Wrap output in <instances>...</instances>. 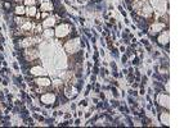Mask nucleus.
I'll return each instance as SVG.
<instances>
[{
  "mask_svg": "<svg viewBox=\"0 0 193 128\" xmlns=\"http://www.w3.org/2000/svg\"><path fill=\"white\" fill-rule=\"evenodd\" d=\"M49 14H48V12H43L41 13V19H45V18H48Z\"/></svg>",
  "mask_w": 193,
  "mask_h": 128,
  "instance_id": "5701e85b",
  "label": "nucleus"
},
{
  "mask_svg": "<svg viewBox=\"0 0 193 128\" xmlns=\"http://www.w3.org/2000/svg\"><path fill=\"white\" fill-rule=\"evenodd\" d=\"M133 9L135 10V13L139 17L145 18V19H148L153 16V8H152V5L149 4L148 0H138V2L133 3Z\"/></svg>",
  "mask_w": 193,
  "mask_h": 128,
  "instance_id": "f257e3e1",
  "label": "nucleus"
},
{
  "mask_svg": "<svg viewBox=\"0 0 193 128\" xmlns=\"http://www.w3.org/2000/svg\"><path fill=\"white\" fill-rule=\"evenodd\" d=\"M49 87H37L36 86V92L37 93H44V92H46V90H48Z\"/></svg>",
  "mask_w": 193,
  "mask_h": 128,
  "instance_id": "4be33fe9",
  "label": "nucleus"
},
{
  "mask_svg": "<svg viewBox=\"0 0 193 128\" xmlns=\"http://www.w3.org/2000/svg\"><path fill=\"white\" fill-rule=\"evenodd\" d=\"M41 38H45V40H50L53 36H54V30L53 28H45V30H43V32H41Z\"/></svg>",
  "mask_w": 193,
  "mask_h": 128,
  "instance_id": "2eb2a0df",
  "label": "nucleus"
},
{
  "mask_svg": "<svg viewBox=\"0 0 193 128\" xmlns=\"http://www.w3.org/2000/svg\"><path fill=\"white\" fill-rule=\"evenodd\" d=\"M27 19H30V18L25 17V16H16V18H14V24H16V27H17V28L22 27L26 22H27Z\"/></svg>",
  "mask_w": 193,
  "mask_h": 128,
  "instance_id": "4468645a",
  "label": "nucleus"
},
{
  "mask_svg": "<svg viewBox=\"0 0 193 128\" xmlns=\"http://www.w3.org/2000/svg\"><path fill=\"white\" fill-rule=\"evenodd\" d=\"M40 101L45 105L54 104L57 101V96L54 92H44V93H41V96H40Z\"/></svg>",
  "mask_w": 193,
  "mask_h": 128,
  "instance_id": "0eeeda50",
  "label": "nucleus"
},
{
  "mask_svg": "<svg viewBox=\"0 0 193 128\" xmlns=\"http://www.w3.org/2000/svg\"><path fill=\"white\" fill-rule=\"evenodd\" d=\"M6 2H9V0H6Z\"/></svg>",
  "mask_w": 193,
  "mask_h": 128,
  "instance_id": "bb28decb",
  "label": "nucleus"
},
{
  "mask_svg": "<svg viewBox=\"0 0 193 128\" xmlns=\"http://www.w3.org/2000/svg\"><path fill=\"white\" fill-rule=\"evenodd\" d=\"M157 40H158V42H160V44H162V45H166V44L169 42V32H168V31H166V32H164L162 35L160 36V37H158Z\"/></svg>",
  "mask_w": 193,
  "mask_h": 128,
  "instance_id": "a211bd4d",
  "label": "nucleus"
},
{
  "mask_svg": "<svg viewBox=\"0 0 193 128\" xmlns=\"http://www.w3.org/2000/svg\"><path fill=\"white\" fill-rule=\"evenodd\" d=\"M37 0H23V5L25 6H32V5H36Z\"/></svg>",
  "mask_w": 193,
  "mask_h": 128,
  "instance_id": "412c9836",
  "label": "nucleus"
},
{
  "mask_svg": "<svg viewBox=\"0 0 193 128\" xmlns=\"http://www.w3.org/2000/svg\"><path fill=\"white\" fill-rule=\"evenodd\" d=\"M75 81H76V78H75V75L72 72H68L67 75H66V77H64V82L63 83H66V85H72V83H75Z\"/></svg>",
  "mask_w": 193,
  "mask_h": 128,
  "instance_id": "dca6fc26",
  "label": "nucleus"
},
{
  "mask_svg": "<svg viewBox=\"0 0 193 128\" xmlns=\"http://www.w3.org/2000/svg\"><path fill=\"white\" fill-rule=\"evenodd\" d=\"M64 49L68 54H76L80 51L81 49V44H80V40L79 38H74V40H70V41L66 42L64 45Z\"/></svg>",
  "mask_w": 193,
  "mask_h": 128,
  "instance_id": "20e7f679",
  "label": "nucleus"
},
{
  "mask_svg": "<svg viewBox=\"0 0 193 128\" xmlns=\"http://www.w3.org/2000/svg\"><path fill=\"white\" fill-rule=\"evenodd\" d=\"M71 31H72V26L66 22H62L54 28V36L58 38H66L70 36Z\"/></svg>",
  "mask_w": 193,
  "mask_h": 128,
  "instance_id": "7ed1b4c3",
  "label": "nucleus"
},
{
  "mask_svg": "<svg viewBox=\"0 0 193 128\" xmlns=\"http://www.w3.org/2000/svg\"><path fill=\"white\" fill-rule=\"evenodd\" d=\"M40 41H41V37H39L36 35L25 36V37H21L18 40V46L22 49H27V48H32V46L40 44Z\"/></svg>",
  "mask_w": 193,
  "mask_h": 128,
  "instance_id": "f03ea898",
  "label": "nucleus"
},
{
  "mask_svg": "<svg viewBox=\"0 0 193 128\" xmlns=\"http://www.w3.org/2000/svg\"><path fill=\"white\" fill-rule=\"evenodd\" d=\"M30 75L34 77H40V76H45V72L43 69V67L35 65V67H31L30 68Z\"/></svg>",
  "mask_w": 193,
  "mask_h": 128,
  "instance_id": "9b49d317",
  "label": "nucleus"
},
{
  "mask_svg": "<svg viewBox=\"0 0 193 128\" xmlns=\"http://www.w3.org/2000/svg\"><path fill=\"white\" fill-rule=\"evenodd\" d=\"M9 6H10V4H9V3H5V8H6V9H8Z\"/></svg>",
  "mask_w": 193,
  "mask_h": 128,
  "instance_id": "393cba45",
  "label": "nucleus"
},
{
  "mask_svg": "<svg viewBox=\"0 0 193 128\" xmlns=\"http://www.w3.org/2000/svg\"><path fill=\"white\" fill-rule=\"evenodd\" d=\"M36 13H37V8H36V5H32V6H26V17L27 18H35L36 16Z\"/></svg>",
  "mask_w": 193,
  "mask_h": 128,
  "instance_id": "ddd939ff",
  "label": "nucleus"
},
{
  "mask_svg": "<svg viewBox=\"0 0 193 128\" xmlns=\"http://www.w3.org/2000/svg\"><path fill=\"white\" fill-rule=\"evenodd\" d=\"M39 50L35 48V46H32V48H27L25 49L23 51V58L26 62H34V60H36L39 58Z\"/></svg>",
  "mask_w": 193,
  "mask_h": 128,
  "instance_id": "39448f33",
  "label": "nucleus"
},
{
  "mask_svg": "<svg viewBox=\"0 0 193 128\" xmlns=\"http://www.w3.org/2000/svg\"><path fill=\"white\" fill-rule=\"evenodd\" d=\"M64 95H66V97H67V99H72V97H75V96L77 95V89H76L75 86L72 87V85H70V86L66 87V90H64Z\"/></svg>",
  "mask_w": 193,
  "mask_h": 128,
  "instance_id": "f8f14e48",
  "label": "nucleus"
},
{
  "mask_svg": "<svg viewBox=\"0 0 193 128\" xmlns=\"http://www.w3.org/2000/svg\"><path fill=\"white\" fill-rule=\"evenodd\" d=\"M14 2H16L17 4H22V3H23V0H14Z\"/></svg>",
  "mask_w": 193,
  "mask_h": 128,
  "instance_id": "b1692460",
  "label": "nucleus"
},
{
  "mask_svg": "<svg viewBox=\"0 0 193 128\" xmlns=\"http://www.w3.org/2000/svg\"><path fill=\"white\" fill-rule=\"evenodd\" d=\"M166 28V23L162 21H155L152 22L149 26V33L151 35H157V33H161Z\"/></svg>",
  "mask_w": 193,
  "mask_h": 128,
  "instance_id": "423d86ee",
  "label": "nucleus"
},
{
  "mask_svg": "<svg viewBox=\"0 0 193 128\" xmlns=\"http://www.w3.org/2000/svg\"><path fill=\"white\" fill-rule=\"evenodd\" d=\"M135 2H138V0H130V3L133 4V3H135Z\"/></svg>",
  "mask_w": 193,
  "mask_h": 128,
  "instance_id": "a878e982",
  "label": "nucleus"
},
{
  "mask_svg": "<svg viewBox=\"0 0 193 128\" xmlns=\"http://www.w3.org/2000/svg\"><path fill=\"white\" fill-rule=\"evenodd\" d=\"M57 24V17L54 16H49L48 18H45L41 21V26H43V28H53Z\"/></svg>",
  "mask_w": 193,
  "mask_h": 128,
  "instance_id": "9d476101",
  "label": "nucleus"
},
{
  "mask_svg": "<svg viewBox=\"0 0 193 128\" xmlns=\"http://www.w3.org/2000/svg\"><path fill=\"white\" fill-rule=\"evenodd\" d=\"M40 3V12H53L54 10V4L52 3V0H37Z\"/></svg>",
  "mask_w": 193,
  "mask_h": 128,
  "instance_id": "1a4fd4ad",
  "label": "nucleus"
},
{
  "mask_svg": "<svg viewBox=\"0 0 193 128\" xmlns=\"http://www.w3.org/2000/svg\"><path fill=\"white\" fill-rule=\"evenodd\" d=\"M43 30H44V28H43V26H41V22H36L34 30H32V33H34V35H36V36H39V35H41Z\"/></svg>",
  "mask_w": 193,
  "mask_h": 128,
  "instance_id": "6ab92c4d",
  "label": "nucleus"
},
{
  "mask_svg": "<svg viewBox=\"0 0 193 128\" xmlns=\"http://www.w3.org/2000/svg\"><path fill=\"white\" fill-rule=\"evenodd\" d=\"M14 14L16 16H25L26 14V6L22 4H17L14 8Z\"/></svg>",
  "mask_w": 193,
  "mask_h": 128,
  "instance_id": "f3484780",
  "label": "nucleus"
},
{
  "mask_svg": "<svg viewBox=\"0 0 193 128\" xmlns=\"http://www.w3.org/2000/svg\"><path fill=\"white\" fill-rule=\"evenodd\" d=\"M63 87V82L62 81H54V82H52V89L54 91H58V90H62Z\"/></svg>",
  "mask_w": 193,
  "mask_h": 128,
  "instance_id": "aec40b11",
  "label": "nucleus"
},
{
  "mask_svg": "<svg viewBox=\"0 0 193 128\" xmlns=\"http://www.w3.org/2000/svg\"><path fill=\"white\" fill-rule=\"evenodd\" d=\"M34 83L35 86L37 87H52V81L46 77V76H40V77H36L34 79Z\"/></svg>",
  "mask_w": 193,
  "mask_h": 128,
  "instance_id": "6e6552de",
  "label": "nucleus"
}]
</instances>
